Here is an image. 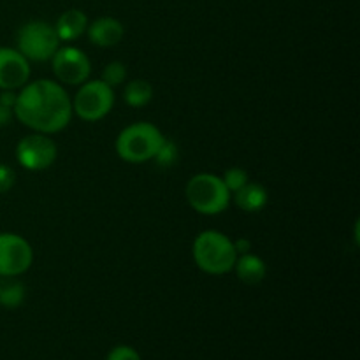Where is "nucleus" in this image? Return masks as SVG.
<instances>
[{
	"instance_id": "obj_14",
	"label": "nucleus",
	"mask_w": 360,
	"mask_h": 360,
	"mask_svg": "<svg viewBox=\"0 0 360 360\" xmlns=\"http://www.w3.org/2000/svg\"><path fill=\"white\" fill-rule=\"evenodd\" d=\"M232 195H234L236 206L246 213H259L269 202V193H267L266 186L252 181L246 183L241 190H238Z\"/></svg>"
},
{
	"instance_id": "obj_4",
	"label": "nucleus",
	"mask_w": 360,
	"mask_h": 360,
	"mask_svg": "<svg viewBox=\"0 0 360 360\" xmlns=\"http://www.w3.org/2000/svg\"><path fill=\"white\" fill-rule=\"evenodd\" d=\"M185 197L188 206L204 217L220 214L231 206L232 193L225 186L221 176L213 172H199L186 183Z\"/></svg>"
},
{
	"instance_id": "obj_13",
	"label": "nucleus",
	"mask_w": 360,
	"mask_h": 360,
	"mask_svg": "<svg viewBox=\"0 0 360 360\" xmlns=\"http://www.w3.org/2000/svg\"><path fill=\"white\" fill-rule=\"evenodd\" d=\"M88 18L83 11L69 9L56 20L55 32L60 42H74L86 32Z\"/></svg>"
},
{
	"instance_id": "obj_17",
	"label": "nucleus",
	"mask_w": 360,
	"mask_h": 360,
	"mask_svg": "<svg viewBox=\"0 0 360 360\" xmlns=\"http://www.w3.org/2000/svg\"><path fill=\"white\" fill-rule=\"evenodd\" d=\"M127 76H129V72H127L125 63L111 62V63H108L104 69H102L101 79L104 81L105 84H109L111 88H116V86H120V84L125 83Z\"/></svg>"
},
{
	"instance_id": "obj_15",
	"label": "nucleus",
	"mask_w": 360,
	"mask_h": 360,
	"mask_svg": "<svg viewBox=\"0 0 360 360\" xmlns=\"http://www.w3.org/2000/svg\"><path fill=\"white\" fill-rule=\"evenodd\" d=\"M153 98V86L146 79H132L123 88V101L130 108H144Z\"/></svg>"
},
{
	"instance_id": "obj_23",
	"label": "nucleus",
	"mask_w": 360,
	"mask_h": 360,
	"mask_svg": "<svg viewBox=\"0 0 360 360\" xmlns=\"http://www.w3.org/2000/svg\"><path fill=\"white\" fill-rule=\"evenodd\" d=\"M14 116L13 109L7 108V105H4L2 102H0V127H6L7 123L11 122V118Z\"/></svg>"
},
{
	"instance_id": "obj_19",
	"label": "nucleus",
	"mask_w": 360,
	"mask_h": 360,
	"mask_svg": "<svg viewBox=\"0 0 360 360\" xmlns=\"http://www.w3.org/2000/svg\"><path fill=\"white\" fill-rule=\"evenodd\" d=\"M178 146H176L172 141L165 139L164 144H162V148L158 150L157 157L153 158L155 162H157L160 167H172V164H174L176 160H178Z\"/></svg>"
},
{
	"instance_id": "obj_22",
	"label": "nucleus",
	"mask_w": 360,
	"mask_h": 360,
	"mask_svg": "<svg viewBox=\"0 0 360 360\" xmlns=\"http://www.w3.org/2000/svg\"><path fill=\"white\" fill-rule=\"evenodd\" d=\"M234 248L238 252V255H243V253H248L252 250V241H248L246 238H238L234 239Z\"/></svg>"
},
{
	"instance_id": "obj_11",
	"label": "nucleus",
	"mask_w": 360,
	"mask_h": 360,
	"mask_svg": "<svg viewBox=\"0 0 360 360\" xmlns=\"http://www.w3.org/2000/svg\"><path fill=\"white\" fill-rule=\"evenodd\" d=\"M86 34L91 44L98 46V48H112L122 42L125 28H123L122 21H118L116 18L102 16L88 23Z\"/></svg>"
},
{
	"instance_id": "obj_12",
	"label": "nucleus",
	"mask_w": 360,
	"mask_h": 360,
	"mask_svg": "<svg viewBox=\"0 0 360 360\" xmlns=\"http://www.w3.org/2000/svg\"><path fill=\"white\" fill-rule=\"evenodd\" d=\"M232 271H236V276L245 285H259L267 276V266L264 259H260L259 255L252 252L238 255Z\"/></svg>"
},
{
	"instance_id": "obj_18",
	"label": "nucleus",
	"mask_w": 360,
	"mask_h": 360,
	"mask_svg": "<svg viewBox=\"0 0 360 360\" xmlns=\"http://www.w3.org/2000/svg\"><path fill=\"white\" fill-rule=\"evenodd\" d=\"M221 179H224V183H225V186H227L229 192L236 193L238 190H241L243 186L250 181V176L245 169L231 167L224 172Z\"/></svg>"
},
{
	"instance_id": "obj_9",
	"label": "nucleus",
	"mask_w": 360,
	"mask_h": 360,
	"mask_svg": "<svg viewBox=\"0 0 360 360\" xmlns=\"http://www.w3.org/2000/svg\"><path fill=\"white\" fill-rule=\"evenodd\" d=\"M49 62H51L53 74L60 84L79 86L84 81L90 79V58L83 49L76 48V46H60Z\"/></svg>"
},
{
	"instance_id": "obj_8",
	"label": "nucleus",
	"mask_w": 360,
	"mask_h": 360,
	"mask_svg": "<svg viewBox=\"0 0 360 360\" xmlns=\"http://www.w3.org/2000/svg\"><path fill=\"white\" fill-rule=\"evenodd\" d=\"M34 262L30 243L14 232H0V278H18Z\"/></svg>"
},
{
	"instance_id": "obj_6",
	"label": "nucleus",
	"mask_w": 360,
	"mask_h": 360,
	"mask_svg": "<svg viewBox=\"0 0 360 360\" xmlns=\"http://www.w3.org/2000/svg\"><path fill=\"white\" fill-rule=\"evenodd\" d=\"M70 101L72 115L83 122L94 123L111 112L115 105V88L105 84L102 79H88L79 84V90Z\"/></svg>"
},
{
	"instance_id": "obj_10",
	"label": "nucleus",
	"mask_w": 360,
	"mask_h": 360,
	"mask_svg": "<svg viewBox=\"0 0 360 360\" xmlns=\"http://www.w3.org/2000/svg\"><path fill=\"white\" fill-rule=\"evenodd\" d=\"M30 62L16 48H0V90H20L30 79Z\"/></svg>"
},
{
	"instance_id": "obj_1",
	"label": "nucleus",
	"mask_w": 360,
	"mask_h": 360,
	"mask_svg": "<svg viewBox=\"0 0 360 360\" xmlns=\"http://www.w3.org/2000/svg\"><path fill=\"white\" fill-rule=\"evenodd\" d=\"M13 112L18 122L34 132L51 136L70 123L72 101L58 81H28L16 94Z\"/></svg>"
},
{
	"instance_id": "obj_20",
	"label": "nucleus",
	"mask_w": 360,
	"mask_h": 360,
	"mask_svg": "<svg viewBox=\"0 0 360 360\" xmlns=\"http://www.w3.org/2000/svg\"><path fill=\"white\" fill-rule=\"evenodd\" d=\"M16 183V172L7 164H0V193H7Z\"/></svg>"
},
{
	"instance_id": "obj_3",
	"label": "nucleus",
	"mask_w": 360,
	"mask_h": 360,
	"mask_svg": "<svg viewBox=\"0 0 360 360\" xmlns=\"http://www.w3.org/2000/svg\"><path fill=\"white\" fill-rule=\"evenodd\" d=\"M165 136L158 127L148 122H137L125 127L115 143L116 155L129 164H144L157 157Z\"/></svg>"
},
{
	"instance_id": "obj_21",
	"label": "nucleus",
	"mask_w": 360,
	"mask_h": 360,
	"mask_svg": "<svg viewBox=\"0 0 360 360\" xmlns=\"http://www.w3.org/2000/svg\"><path fill=\"white\" fill-rule=\"evenodd\" d=\"M108 360H141V355L137 354L132 347L120 345V347L112 348V350L109 352Z\"/></svg>"
},
{
	"instance_id": "obj_7",
	"label": "nucleus",
	"mask_w": 360,
	"mask_h": 360,
	"mask_svg": "<svg viewBox=\"0 0 360 360\" xmlns=\"http://www.w3.org/2000/svg\"><path fill=\"white\" fill-rule=\"evenodd\" d=\"M56 157H58L56 143L46 134L34 132L25 136L16 144V160L27 171H46L55 164Z\"/></svg>"
},
{
	"instance_id": "obj_16",
	"label": "nucleus",
	"mask_w": 360,
	"mask_h": 360,
	"mask_svg": "<svg viewBox=\"0 0 360 360\" xmlns=\"http://www.w3.org/2000/svg\"><path fill=\"white\" fill-rule=\"evenodd\" d=\"M25 301V285L20 281L0 283V306L4 308H20Z\"/></svg>"
},
{
	"instance_id": "obj_2",
	"label": "nucleus",
	"mask_w": 360,
	"mask_h": 360,
	"mask_svg": "<svg viewBox=\"0 0 360 360\" xmlns=\"http://www.w3.org/2000/svg\"><path fill=\"white\" fill-rule=\"evenodd\" d=\"M192 255L197 267L211 276H221L234 269L238 252L234 241L220 231H202L192 245Z\"/></svg>"
},
{
	"instance_id": "obj_5",
	"label": "nucleus",
	"mask_w": 360,
	"mask_h": 360,
	"mask_svg": "<svg viewBox=\"0 0 360 360\" xmlns=\"http://www.w3.org/2000/svg\"><path fill=\"white\" fill-rule=\"evenodd\" d=\"M16 49L28 62H49L56 49L60 48V39L55 27L46 21H28L18 32Z\"/></svg>"
}]
</instances>
